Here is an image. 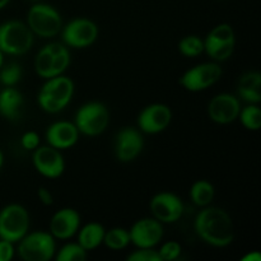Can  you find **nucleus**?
Here are the masks:
<instances>
[{
  "label": "nucleus",
  "mask_w": 261,
  "mask_h": 261,
  "mask_svg": "<svg viewBox=\"0 0 261 261\" xmlns=\"http://www.w3.org/2000/svg\"><path fill=\"white\" fill-rule=\"evenodd\" d=\"M81 217L74 209L64 208L54 214L50 223L51 234L56 239H70L79 228Z\"/></svg>",
  "instance_id": "15"
},
{
  "label": "nucleus",
  "mask_w": 261,
  "mask_h": 261,
  "mask_svg": "<svg viewBox=\"0 0 261 261\" xmlns=\"http://www.w3.org/2000/svg\"><path fill=\"white\" fill-rule=\"evenodd\" d=\"M32 158L36 170L46 177L56 178L64 172L65 163L63 155L51 145L36 148Z\"/></svg>",
  "instance_id": "11"
},
{
  "label": "nucleus",
  "mask_w": 261,
  "mask_h": 261,
  "mask_svg": "<svg viewBox=\"0 0 261 261\" xmlns=\"http://www.w3.org/2000/svg\"><path fill=\"white\" fill-rule=\"evenodd\" d=\"M109 122V110L99 102L84 105L75 115V126L78 132H82L89 137H96L103 133Z\"/></svg>",
  "instance_id": "5"
},
{
  "label": "nucleus",
  "mask_w": 261,
  "mask_h": 261,
  "mask_svg": "<svg viewBox=\"0 0 261 261\" xmlns=\"http://www.w3.org/2000/svg\"><path fill=\"white\" fill-rule=\"evenodd\" d=\"M195 231L206 244L216 247L228 246L233 241L231 217L221 208H205L196 216Z\"/></svg>",
  "instance_id": "1"
},
{
  "label": "nucleus",
  "mask_w": 261,
  "mask_h": 261,
  "mask_svg": "<svg viewBox=\"0 0 261 261\" xmlns=\"http://www.w3.org/2000/svg\"><path fill=\"white\" fill-rule=\"evenodd\" d=\"M105 228L98 223H89L79 232V245L84 250H93L103 242Z\"/></svg>",
  "instance_id": "20"
},
{
  "label": "nucleus",
  "mask_w": 261,
  "mask_h": 261,
  "mask_svg": "<svg viewBox=\"0 0 261 261\" xmlns=\"http://www.w3.org/2000/svg\"><path fill=\"white\" fill-rule=\"evenodd\" d=\"M242 261H261L260 252H257V251L249 252V254L245 255V256L242 257Z\"/></svg>",
  "instance_id": "37"
},
{
  "label": "nucleus",
  "mask_w": 261,
  "mask_h": 261,
  "mask_svg": "<svg viewBox=\"0 0 261 261\" xmlns=\"http://www.w3.org/2000/svg\"><path fill=\"white\" fill-rule=\"evenodd\" d=\"M33 43V32L19 20L0 24V51L9 55H23Z\"/></svg>",
  "instance_id": "2"
},
{
  "label": "nucleus",
  "mask_w": 261,
  "mask_h": 261,
  "mask_svg": "<svg viewBox=\"0 0 261 261\" xmlns=\"http://www.w3.org/2000/svg\"><path fill=\"white\" fill-rule=\"evenodd\" d=\"M150 211L157 221L173 223L182 216L184 205L175 194L160 193L150 201Z\"/></svg>",
  "instance_id": "12"
},
{
  "label": "nucleus",
  "mask_w": 261,
  "mask_h": 261,
  "mask_svg": "<svg viewBox=\"0 0 261 261\" xmlns=\"http://www.w3.org/2000/svg\"><path fill=\"white\" fill-rule=\"evenodd\" d=\"M47 47L50 48V51L54 55V76L60 75L63 71L66 70V68L69 66V63H70V55H69L68 48L56 42L50 43V45H47Z\"/></svg>",
  "instance_id": "22"
},
{
  "label": "nucleus",
  "mask_w": 261,
  "mask_h": 261,
  "mask_svg": "<svg viewBox=\"0 0 261 261\" xmlns=\"http://www.w3.org/2000/svg\"><path fill=\"white\" fill-rule=\"evenodd\" d=\"M32 2H36V0H32Z\"/></svg>",
  "instance_id": "41"
},
{
  "label": "nucleus",
  "mask_w": 261,
  "mask_h": 261,
  "mask_svg": "<svg viewBox=\"0 0 261 261\" xmlns=\"http://www.w3.org/2000/svg\"><path fill=\"white\" fill-rule=\"evenodd\" d=\"M172 112L170 107L162 103H154L145 107L138 117L139 127L148 134H157L163 132L170 125Z\"/></svg>",
  "instance_id": "10"
},
{
  "label": "nucleus",
  "mask_w": 261,
  "mask_h": 261,
  "mask_svg": "<svg viewBox=\"0 0 261 261\" xmlns=\"http://www.w3.org/2000/svg\"><path fill=\"white\" fill-rule=\"evenodd\" d=\"M3 162H4V155H3V152L0 150V168H2Z\"/></svg>",
  "instance_id": "39"
},
{
  "label": "nucleus",
  "mask_w": 261,
  "mask_h": 261,
  "mask_svg": "<svg viewBox=\"0 0 261 261\" xmlns=\"http://www.w3.org/2000/svg\"><path fill=\"white\" fill-rule=\"evenodd\" d=\"M205 42L209 43H226L234 42V32L233 28L229 24H219L211 31V33L206 37Z\"/></svg>",
  "instance_id": "27"
},
{
  "label": "nucleus",
  "mask_w": 261,
  "mask_h": 261,
  "mask_svg": "<svg viewBox=\"0 0 261 261\" xmlns=\"http://www.w3.org/2000/svg\"><path fill=\"white\" fill-rule=\"evenodd\" d=\"M18 254L25 261H48L55 254V240L46 232L25 234L19 241Z\"/></svg>",
  "instance_id": "4"
},
{
  "label": "nucleus",
  "mask_w": 261,
  "mask_h": 261,
  "mask_svg": "<svg viewBox=\"0 0 261 261\" xmlns=\"http://www.w3.org/2000/svg\"><path fill=\"white\" fill-rule=\"evenodd\" d=\"M240 117L244 124V126L249 130H259L261 126V111L260 107L255 103L245 107L242 111H240Z\"/></svg>",
  "instance_id": "25"
},
{
  "label": "nucleus",
  "mask_w": 261,
  "mask_h": 261,
  "mask_svg": "<svg viewBox=\"0 0 261 261\" xmlns=\"http://www.w3.org/2000/svg\"><path fill=\"white\" fill-rule=\"evenodd\" d=\"M3 63H4V58H3V53H2V51H0V69H2Z\"/></svg>",
  "instance_id": "40"
},
{
  "label": "nucleus",
  "mask_w": 261,
  "mask_h": 261,
  "mask_svg": "<svg viewBox=\"0 0 261 261\" xmlns=\"http://www.w3.org/2000/svg\"><path fill=\"white\" fill-rule=\"evenodd\" d=\"M239 94L250 103H259L261 99V75L257 71H250L241 76Z\"/></svg>",
  "instance_id": "19"
},
{
  "label": "nucleus",
  "mask_w": 261,
  "mask_h": 261,
  "mask_svg": "<svg viewBox=\"0 0 261 261\" xmlns=\"http://www.w3.org/2000/svg\"><path fill=\"white\" fill-rule=\"evenodd\" d=\"M41 91L47 93L48 96L54 97L60 103L66 106L70 102L71 97H73L74 84L71 79L68 78V76L56 75L53 76V78H48L47 83L42 87Z\"/></svg>",
  "instance_id": "17"
},
{
  "label": "nucleus",
  "mask_w": 261,
  "mask_h": 261,
  "mask_svg": "<svg viewBox=\"0 0 261 261\" xmlns=\"http://www.w3.org/2000/svg\"><path fill=\"white\" fill-rule=\"evenodd\" d=\"M160 257L162 261H172L176 260L181 254V245L176 241H168L158 251Z\"/></svg>",
  "instance_id": "31"
},
{
  "label": "nucleus",
  "mask_w": 261,
  "mask_h": 261,
  "mask_svg": "<svg viewBox=\"0 0 261 261\" xmlns=\"http://www.w3.org/2000/svg\"><path fill=\"white\" fill-rule=\"evenodd\" d=\"M28 27L41 37H54L61 28V17L51 5L35 4L28 12Z\"/></svg>",
  "instance_id": "6"
},
{
  "label": "nucleus",
  "mask_w": 261,
  "mask_h": 261,
  "mask_svg": "<svg viewBox=\"0 0 261 261\" xmlns=\"http://www.w3.org/2000/svg\"><path fill=\"white\" fill-rule=\"evenodd\" d=\"M130 234L124 228H112L105 232L103 244L111 250H122L129 245Z\"/></svg>",
  "instance_id": "24"
},
{
  "label": "nucleus",
  "mask_w": 261,
  "mask_h": 261,
  "mask_svg": "<svg viewBox=\"0 0 261 261\" xmlns=\"http://www.w3.org/2000/svg\"><path fill=\"white\" fill-rule=\"evenodd\" d=\"M53 64H54V55L50 51V48L47 47V45L45 47H42L40 50V53L36 56L35 61V68L36 71L40 76L42 78H53L54 76V70H53Z\"/></svg>",
  "instance_id": "23"
},
{
  "label": "nucleus",
  "mask_w": 261,
  "mask_h": 261,
  "mask_svg": "<svg viewBox=\"0 0 261 261\" xmlns=\"http://www.w3.org/2000/svg\"><path fill=\"white\" fill-rule=\"evenodd\" d=\"M98 27L96 23L84 18L74 19L64 28L63 38L66 45L71 47H87L97 40Z\"/></svg>",
  "instance_id": "8"
},
{
  "label": "nucleus",
  "mask_w": 261,
  "mask_h": 261,
  "mask_svg": "<svg viewBox=\"0 0 261 261\" xmlns=\"http://www.w3.org/2000/svg\"><path fill=\"white\" fill-rule=\"evenodd\" d=\"M130 241L139 249H150L160 244L163 236V228L155 218L139 219L129 231Z\"/></svg>",
  "instance_id": "9"
},
{
  "label": "nucleus",
  "mask_w": 261,
  "mask_h": 261,
  "mask_svg": "<svg viewBox=\"0 0 261 261\" xmlns=\"http://www.w3.org/2000/svg\"><path fill=\"white\" fill-rule=\"evenodd\" d=\"M144 142L138 130L133 127H124L116 138V157L121 162H130L135 160L142 152Z\"/></svg>",
  "instance_id": "14"
},
{
  "label": "nucleus",
  "mask_w": 261,
  "mask_h": 261,
  "mask_svg": "<svg viewBox=\"0 0 261 261\" xmlns=\"http://www.w3.org/2000/svg\"><path fill=\"white\" fill-rule=\"evenodd\" d=\"M14 256L13 242L7 240H0V261H10Z\"/></svg>",
  "instance_id": "35"
},
{
  "label": "nucleus",
  "mask_w": 261,
  "mask_h": 261,
  "mask_svg": "<svg viewBox=\"0 0 261 261\" xmlns=\"http://www.w3.org/2000/svg\"><path fill=\"white\" fill-rule=\"evenodd\" d=\"M37 99H38V103H40V106L42 107V110H45V111H47V112H51V114H55V112L61 111V110L65 107L63 103H60L58 99H55L54 97L48 96L47 93H45V92H42V91H40V93H38Z\"/></svg>",
  "instance_id": "32"
},
{
  "label": "nucleus",
  "mask_w": 261,
  "mask_h": 261,
  "mask_svg": "<svg viewBox=\"0 0 261 261\" xmlns=\"http://www.w3.org/2000/svg\"><path fill=\"white\" fill-rule=\"evenodd\" d=\"M191 200L199 206H206L212 203L214 198V188L208 181H196L190 190Z\"/></svg>",
  "instance_id": "21"
},
{
  "label": "nucleus",
  "mask_w": 261,
  "mask_h": 261,
  "mask_svg": "<svg viewBox=\"0 0 261 261\" xmlns=\"http://www.w3.org/2000/svg\"><path fill=\"white\" fill-rule=\"evenodd\" d=\"M23 97L12 87H7L0 92V114L8 120H17L20 115Z\"/></svg>",
  "instance_id": "18"
},
{
  "label": "nucleus",
  "mask_w": 261,
  "mask_h": 261,
  "mask_svg": "<svg viewBox=\"0 0 261 261\" xmlns=\"http://www.w3.org/2000/svg\"><path fill=\"white\" fill-rule=\"evenodd\" d=\"M30 228L28 212L19 204H10L0 211V239L19 242Z\"/></svg>",
  "instance_id": "3"
},
{
  "label": "nucleus",
  "mask_w": 261,
  "mask_h": 261,
  "mask_svg": "<svg viewBox=\"0 0 261 261\" xmlns=\"http://www.w3.org/2000/svg\"><path fill=\"white\" fill-rule=\"evenodd\" d=\"M20 143H22V147L24 148V149L33 150L38 147V144H40V137H38L35 132H28L25 133V134H23Z\"/></svg>",
  "instance_id": "34"
},
{
  "label": "nucleus",
  "mask_w": 261,
  "mask_h": 261,
  "mask_svg": "<svg viewBox=\"0 0 261 261\" xmlns=\"http://www.w3.org/2000/svg\"><path fill=\"white\" fill-rule=\"evenodd\" d=\"M87 259V250L79 244L65 245L56 255L58 261H83Z\"/></svg>",
  "instance_id": "28"
},
{
  "label": "nucleus",
  "mask_w": 261,
  "mask_h": 261,
  "mask_svg": "<svg viewBox=\"0 0 261 261\" xmlns=\"http://www.w3.org/2000/svg\"><path fill=\"white\" fill-rule=\"evenodd\" d=\"M222 75V69L216 63H205L196 65L195 68L186 71L180 79V83L188 91L198 92L204 91L208 87L213 86L219 81Z\"/></svg>",
  "instance_id": "7"
},
{
  "label": "nucleus",
  "mask_w": 261,
  "mask_h": 261,
  "mask_svg": "<svg viewBox=\"0 0 261 261\" xmlns=\"http://www.w3.org/2000/svg\"><path fill=\"white\" fill-rule=\"evenodd\" d=\"M9 2L10 0H0V9H3V8H4Z\"/></svg>",
  "instance_id": "38"
},
{
  "label": "nucleus",
  "mask_w": 261,
  "mask_h": 261,
  "mask_svg": "<svg viewBox=\"0 0 261 261\" xmlns=\"http://www.w3.org/2000/svg\"><path fill=\"white\" fill-rule=\"evenodd\" d=\"M241 107L234 96L222 93L214 97L208 106V114L213 121L218 124H229L239 117Z\"/></svg>",
  "instance_id": "13"
},
{
  "label": "nucleus",
  "mask_w": 261,
  "mask_h": 261,
  "mask_svg": "<svg viewBox=\"0 0 261 261\" xmlns=\"http://www.w3.org/2000/svg\"><path fill=\"white\" fill-rule=\"evenodd\" d=\"M20 76H22V69L15 63L8 64L4 68L0 69V82L5 87L15 86L20 81Z\"/></svg>",
  "instance_id": "30"
},
{
  "label": "nucleus",
  "mask_w": 261,
  "mask_h": 261,
  "mask_svg": "<svg viewBox=\"0 0 261 261\" xmlns=\"http://www.w3.org/2000/svg\"><path fill=\"white\" fill-rule=\"evenodd\" d=\"M78 129L68 121H59L51 125L46 132V139L56 149H66L78 142Z\"/></svg>",
  "instance_id": "16"
},
{
  "label": "nucleus",
  "mask_w": 261,
  "mask_h": 261,
  "mask_svg": "<svg viewBox=\"0 0 261 261\" xmlns=\"http://www.w3.org/2000/svg\"><path fill=\"white\" fill-rule=\"evenodd\" d=\"M178 50L184 54L185 56H194L200 55L204 51V42L198 37V36H188V37L182 38L178 43Z\"/></svg>",
  "instance_id": "29"
},
{
  "label": "nucleus",
  "mask_w": 261,
  "mask_h": 261,
  "mask_svg": "<svg viewBox=\"0 0 261 261\" xmlns=\"http://www.w3.org/2000/svg\"><path fill=\"white\" fill-rule=\"evenodd\" d=\"M234 48V42H226V43H209L204 42V50L206 51L211 58L214 60L223 61L227 60L232 55Z\"/></svg>",
  "instance_id": "26"
},
{
  "label": "nucleus",
  "mask_w": 261,
  "mask_h": 261,
  "mask_svg": "<svg viewBox=\"0 0 261 261\" xmlns=\"http://www.w3.org/2000/svg\"><path fill=\"white\" fill-rule=\"evenodd\" d=\"M38 199L41 200V203L45 204V205H51L53 204V195H51L50 191L45 188H41L38 190Z\"/></svg>",
  "instance_id": "36"
},
{
  "label": "nucleus",
  "mask_w": 261,
  "mask_h": 261,
  "mask_svg": "<svg viewBox=\"0 0 261 261\" xmlns=\"http://www.w3.org/2000/svg\"><path fill=\"white\" fill-rule=\"evenodd\" d=\"M129 261H162L160 257L158 251L153 250V247L150 249H139L137 251H134L133 254H130L127 256Z\"/></svg>",
  "instance_id": "33"
}]
</instances>
